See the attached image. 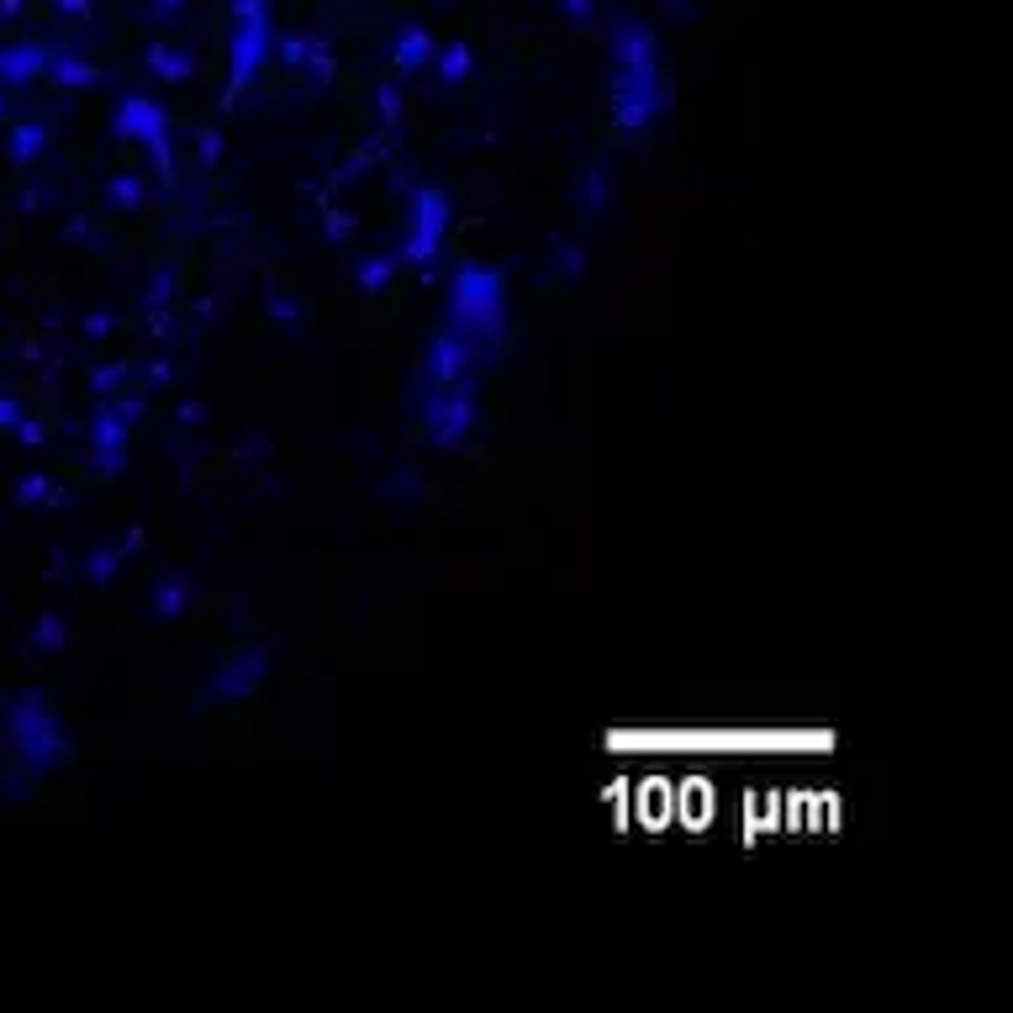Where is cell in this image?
Returning <instances> with one entry per match:
<instances>
[{"mask_svg":"<svg viewBox=\"0 0 1013 1013\" xmlns=\"http://www.w3.org/2000/svg\"><path fill=\"white\" fill-rule=\"evenodd\" d=\"M455 211H449V196L438 185H418L412 190V222H407V238H402V254L396 264H412V270H433L438 248H444V233H449Z\"/></svg>","mask_w":1013,"mask_h":1013,"instance_id":"8992f818","label":"cell"},{"mask_svg":"<svg viewBox=\"0 0 1013 1013\" xmlns=\"http://www.w3.org/2000/svg\"><path fill=\"white\" fill-rule=\"evenodd\" d=\"M143 544V528H133V533H122L116 544H101L96 555H85V581H96V586H106L111 576H116V565L122 559H133Z\"/></svg>","mask_w":1013,"mask_h":1013,"instance_id":"4fadbf2b","label":"cell"},{"mask_svg":"<svg viewBox=\"0 0 1013 1013\" xmlns=\"http://www.w3.org/2000/svg\"><path fill=\"white\" fill-rule=\"evenodd\" d=\"M127 375H133L127 365H101V370H96V381H90V385H96L101 396H111V391H116V385L127 381Z\"/></svg>","mask_w":1013,"mask_h":1013,"instance_id":"484cf974","label":"cell"},{"mask_svg":"<svg viewBox=\"0 0 1013 1013\" xmlns=\"http://www.w3.org/2000/svg\"><path fill=\"white\" fill-rule=\"evenodd\" d=\"M375 116H381V127H396V122H402V85H381V90H375Z\"/></svg>","mask_w":1013,"mask_h":1013,"instance_id":"cb8c5ba5","label":"cell"},{"mask_svg":"<svg viewBox=\"0 0 1013 1013\" xmlns=\"http://www.w3.org/2000/svg\"><path fill=\"white\" fill-rule=\"evenodd\" d=\"M106 196H111V207L116 211H138L143 207V180L138 175H116L111 185H106Z\"/></svg>","mask_w":1013,"mask_h":1013,"instance_id":"7402d4cb","label":"cell"},{"mask_svg":"<svg viewBox=\"0 0 1013 1013\" xmlns=\"http://www.w3.org/2000/svg\"><path fill=\"white\" fill-rule=\"evenodd\" d=\"M16 502H22V507H37V502H59V491H53V481H48V475H27V481L16 486Z\"/></svg>","mask_w":1013,"mask_h":1013,"instance_id":"d4e9b609","label":"cell"},{"mask_svg":"<svg viewBox=\"0 0 1013 1013\" xmlns=\"http://www.w3.org/2000/svg\"><path fill=\"white\" fill-rule=\"evenodd\" d=\"M111 133H116V138L143 143L164 185H175V180H180L175 138H170V111H164L159 101H148V96H122V101H116V111H111Z\"/></svg>","mask_w":1013,"mask_h":1013,"instance_id":"3957f363","label":"cell"},{"mask_svg":"<svg viewBox=\"0 0 1013 1013\" xmlns=\"http://www.w3.org/2000/svg\"><path fill=\"white\" fill-rule=\"evenodd\" d=\"M665 11H681V16H692V0H665Z\"/></svg>","mask_w":1013,"mask_h":1013,"instance_id":"8d00e7d4","label":"cell"},{"mask_svg":"<svg viewBox=\"0 0 1013 1013\" xmlns=\"http://www.w3.org/2000/svg\"><path fill=\"white\" fill-rule=\"evenodd\" d=\"M576 201H581L586 217H602V211L613 207V164H592L581 175V185H576Z\"/></svg>","mask_w":1013,"mask_h":1013,"instance_id":"9a60e30c","label":"cell"},{"mask_svg":"<svg viewBox=\"0 0 1013 1013\" xmlns=\"http://www.w3.org/2000/svg\"><path fill=\"white\" fill-rule=\"evenodd\" d=\"M42 148H48V127H42V122H22V127H11V138H5V159H11V164H33Z\"/></svg>","mask_w":1013,"mask_h":1013,"instance_id":"e0dca14e","label":"cell"},{"mask_svg":"<svg viewBox=\"0 0 1013 1013\" xmlns=\"http://www.w3.org/2000/svg\"><path fill=\"white\" fill-rule=\"evenodd\" d=\"M11 433H16L22 444H42V428H37L33 418H22V422H16V428H11Z\"/></svg>","mask_w":1013,"mask_h":1013,"instance_id":"1f68e13d","label":"cell"},{"mask_svg":"<svg viewBox=\"0 0 1013 1013\" xmlns=\"http://www.w3.org/2000/svg\"><path fill=\"white\" fill-rule=\"evenodd\" d=\"M170 296H175V275L164 270V275L153 280V296H148V301H170Z\"/></svg>","mask_w":1013,"mask_h":1013,"instance_id":"d6a6232c","label":"cell"},{"mask_svg":"<svg viewBox=\"0 0 1013 1013\" xmlns=\"http://www.w3.org/2000/svg\"><path fill=\"white\" fill-rule=\"evenodd\" d=\"M148 70L159 74L164 85H185L190 74H196V53H185V48H175V42H148Z\"/></svg>","mask_w":1013,"mask_h":1013,"instance_id":"5bb4252c","label":"cell"},{"mask_svg":"<svg viewBox=\"0 0 1013 1013\" xmlns=\"http://www.w3.org/2000/svg\"><path fill=\"white\" fill-rule=\"evenodd\" d=\"M433 53H438V42H433V33H428L422 22L396 27V42H391V64H396V74H418Z\"/></svg>","mask_w":1013,"mask_h":1013,"instance_id":"7c38bea8","label":"cell"},{"mask_svg":"<svg viewBox=\"0 0 1013 1013\" xmlns=\"http://www.w3.org/2000/svg\"><path fill=\"white\" fill-rule=\"evenodd\" d=\"M549 275L581 280V275H586V248L570 244V238H549Z\"/></svg>","mask_w":1013,"mask_h":1013,"instance_id":"ffe728a7","label":"cell"},{"mask_svg":"<svg viewBox=\"0 0 1013 1013\" xmlns=\"http://www.w3.org/2000/svg\"><path fill=\"white\" fill-rule=\"evenodd\" d=\"M507 275L496 264H459L449 280V307H444V333H455L475 365L486 370L507 344Z\"/></svg>","mask_w":1013,"mask_h":1013,"instance_id":"6da1fadb","label":"cell"},{"mask_svg":"<svg viewBox=\"0 0 1013 1013\" xmlns=\"http://www.w3.org/2000/svg\"><path fill=\"white\" fill-rule=\"evenodd\" d=\"M196 148H201V159H207V164H217V159H222V133H201V138H196Z\"/></svg>","mask_w":1013,"mask_h":1013,"instance_id":"83f0119b","label":"cell"},{"mask_svg":"<svg viewBox=\"0 0 1013 1013\" xmlns=\"http://www.w3.org/2000/svg\"><path fill=\"white\" fill-rule=\"evenodd\" d=\"M328 238H354V217H328Z\"/></svg>","mask_w":1013,"mask_h":1013,"instance_id":"836d02e7","label":"cell"},{"mask_svg":"<svg viewBox=\"0 0 1013 1013\" xmlns=\"http://www.w3.org/2000/svg\"><path fill=\"white\" fill-rule=\"evenodd\" d=\"M0 16L11 22V16H22V0H0Z\"/></svg>","mask_w":1013,"mask_h":1013,"instance_id":"d590c367","label":"cell"},{"mask_svg":"<svg viewBox=\"0 0 1013 1013\" xmlns=\"http://www.w3.org/2000/svg\"><path fill=\"white\" fill-rule=\"evenodd\" d=\"M639 64H660L655 27L639 16H618L613 22V70H639Z\"/></svg>","mask_w":1013,"mask_h":1013,"instance_id":"9c48e42d","label":"cell"},{"mask_svg":"<svg viewBox=\"0 0 1013 1013\" xmlns=\"http://www.w3.org/2000/svg\"><path fill=\"white\" fill-rule=\"evenodd\" d=\"M470 70H475L470 42H444V48H438V79H444V85H465Z\"/></svg>","mask_w":1013,"mask_h":1013,"instance_id":"44dd1931","label":"cell"},{"mask_svg":"<svg viewBox=\"0 0 1013 1013\" xmlns=\"http://www.w3.org/2000/svg\"><path fill=\"white\" fill-rule=\"evenodd\" d=\"M190 607V581L185 576H159L153 581V613L159 618H180Z\"/></svg>","mask_w":1013,"mask_h":1013,"instance_id":"ac0fdd59","label":"cell"},{"mask_svg":"<svg viewBox=\"0 0 1013 1013\" xmlns=\"http://www.w3.org/2000/svg\"><path fill=\"white\" fill-rule=\"evenodd\" d=\"M270 676V650H238L233 660L217 665V676L207 681V697L211 702H244L264 687Z\"/></svg>","mask_w":1013,"mask_h":1013,"instance_id":"ba28073f","label":"cell"},{"mask_svg":"<svg viewBox=\"0 0 1013 1013\" xmlns=\"http://www.w3.org/2000/svg\"><path fill=\"white\" fill-rule=\"evenodd\" d=\"M48 64H53V48H42V42H11V48H0V85H27L37 74H48Z\"/></svg>","mask_w":1013,"mask_h":1013,"instance_id":"8fae6325","label":"cell"},{"mask_svg":"<svg viewBox=\"0 0 1013 1013\" xmlns=\"http://www.w3.org/2000/svg\"><path fill=\"white\" fill-rule=\"evenodd\" d=\"M0 729H5V744L16 750V761L33 770V776L59 770L64 766V755H70V734H64V724H59V707L42 697V692H22V697H11Z\"/></svg>","mask_w":1013,"mask_h":1013,"instance_id":"7a4b0ae2","label":"cell"},{"mask_svg":"<svg viewBox=\"0 0 1013 1013\" xmlns=\"http://www.w3.org/2000/svg\"><path fill=\"white\" fill-rule=\"evenodd\" d=\"M48 79H53V85H64V90H90V85H101V70H96V64H85V59H74V53H53Z\"/></svg>","mask_w":1013,"mask_h":1013,"instance_id":"2e32d148","label":"cell"},{"mask_svg":"<svg viewBox=\"0 0 1013 1013\" xmlns=\"http://www.w3.org/2000/svg\"><path fill=\"white\" fill-rule=\"evenodd\" d=\"M16 422H22V407H16V402H11V396H0V428H5V433H11V428H16Z\"/></svg>","mask_w":1013,"mask_h":1013,"instance_id":"4dcf8cb0","label":"cell"},{"mask_svg":"<svg viewBox=\"0 0 1013 1013\" xmlns=\"http://www.w3.org/2000/svg\"><path fill=\"white\" fill-rule=\"evenodd\" d=\"M180 5H185V0H153V16H175Z\"/></svg>","mask_w":1013,"mask_h":1013,"instance_id":"e575fe53","label":"cell"},{"mask_svg":"<svg viewBox=\"0 0 1013 1013\" xmlns=\"http://www.w3.org/2000/svg\"><path fill=\"white\" fill-rule=\"evenodd\" d=\"M354 280H359V291H365V296H381L385 285L396 280V259H391V254H370V259H359V264H354Z\"/></svg>","mask_w":1013,"mask_h":1013,"instance_id":"d6986e66","label":"cell"},{"mask_svg":"<svg viewBox=\"0 0 1013 1013\" xmlns=\"http://www.w3.org/2000/svg\"><path fill=\"white\" fill-rule=\"evenodd\" d=\"M665 106H670V90H665L660 64L613 70V116H618V133H623V138L650 133L655 116H665Z\"/></svg>","mask_w":1013,"mask_h":1013,"instance_id":"277c9868","label":"cell"},{"mask_svg":"<svg viewBox=\"0 0 1013 1013\" xmlns=\"http://www.w3.org/2000/svg\"><path fill=\"white\" fill-rule=\"evenodd\" d=\"M418 402V428L433 449H459L475 422H481V402L475 391H412Z\"/></svg>","mask_w":1013,"mask_h":1013,"instance_id":"5b68a950","label":"cell"},{"mask_svg":"<svg viewBox=\"0 0 1013 1013\" xmlns=\"http://www.w3.org/2000/svg\"><path fill=\"white\" fill-rule=\"evenodd\" d=\"M33 650H64V618H37L33 623Z\"/></svg>","mask_w":1013,"mask_h":1013,"instance_id":"603a6c76","label":"cell"},{"mask_svg":"<svg viewBox=\"0 0 1013 1013\" xmlns=\"http://www.w3.org/2000/svg\"><path fill=\"white\" fill-rule=\"evenodd\" d=\"M270 312H275L280 322H301V307H291L285 296H270Z\"/></svg>","mask_w":1013,"mask_h":1013,"instance_id":"f546056e","label":"cell"},{"mask_svg":"<svg viewBox=\"0 0 1013 1013\" xmlns=\"http://www.w3.org/2000/svg\"><path fill=\"white\" fill-rule=\"evenodd\" d=\"M559 11H565L570 22H592V16H596V0H559Z\"/></svg>","mask_w":1013,"mask_h":1013,"instance_id":"4316f807","label":"cell"},{"mask_svg":"<svg viewBox=\"0 0 1013 1013\" xmlns=\"http://www.w3.org/2000/svg\"><path fill=\"white\" fill-rule=\"evenodd\" d=\"M270 53H280L291 70H307L317 79V85H328L333 79V48L322 42V37H312V33H285V37H275V48Z\"/></svg>","mask_w":1013,"mask_h":1013,"instance_id":"30bf717a","label":"cell"},{"mask_svg":"<svg viewBox=\"0 0 1013 1013\" xmlns=\"http://www.w3.org/2000/svg\"><path fill=\"white\" fill-rule=\"evenodd\" d=\"M0 116H5V96H0Z\"/></svg>","mask_w":1013,"mask_h":1013,"instance_id":"74e56055","label":"cell"},{"mask_svg":"<svg viewBox=\"0 0 1013 1013\" xmlns=\"http://www.w3.org/2000/svg\"><path fill=\"white\" fill-rule=\"evenodd\" d=\"M138 418H143V396H133V402L122 396V402H101V407H96V418L85 428V444H90V459H96L101 475H122L127 433H133Z\"/></svg>","mask_w":1013,"mask_h":1013,"instance_id":"52a82bcc","label":"cell"},{"mask_svg":"<svg viewBox=\"0 0 1013 1013\" xmlns=\"http://www.w3.org/2000/svg\"><path fill=\"white\" fill-rule=\"evenodd\" d=\"M53 11H59V16H90L96 0H53Z\"/></svg>","mask_w":1013,"mask_h":1013,"instance_id":"f1b7e54d","label":"cell"}]
</instances>
